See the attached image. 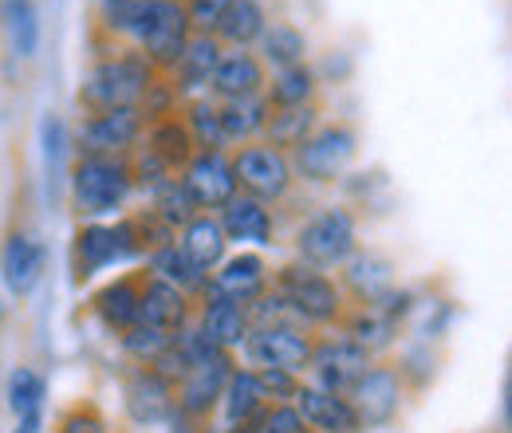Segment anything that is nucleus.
I'll return each mask as SVG.
<instances>
[{
	"label": "nucleus",
	"instance_id": "42",
	"mask_svg": "<svg viewBox=\"0 0 512 433\" xmlns=\"http://www.w3.org/2000/svg\"><path fill=\"white\" fill-rule=\"evenodd\" d=\"M253 374L272 406H288L296 398V390H300V378L292 371H253Z\"/></svg>",
	"mask_w": 512,
	"mask_h": 433
},
{
	"label": "nucleus",
	"instance_id": "27",
	"mask_svg": "<svg viewBox=\"0 0 512 433\" xmlns=\"http://www.w3.org/2000/svg\"><path fill=\"white\" fill-rule=\"evenodd\" d=\"M197 331H201L213 347H221V351H237V347L245 343V335H249V311L241 308V304L205 296Z\"/></svg>",
	"mask_w": 512,
	"mask_h": 433
},
{
	"label": "nucleus",
	"instance_id": "29",
	"mask_svg": "<svg viewBox=\"0 0 512 433\" xmlns=\"http://www.w3.org/2000/svg\"><path fill=\"white\" fill-rule=\"evenodd\" d=\"M178 248L190 256V264L197 268V272H213L221 260H225V248H229V241H225V233H221V221H217V213H197L190 225L182 229V241H178Z\"/></svg>",
	"mask_w": 512,
	"mask_h": 433
},
{
	"label": "nucleus",
	"instance_id": "32",
	"mask_svg": "<svg viewBox=\"0 0 512 433\" xmlns=\"http://www.w3.org/2000/svg\"><path fill=\"white\" fill-rule=\"evenodd\" d=\"M221 410H225V426H229V430L253 422V418H260V414L268 410V398H264V390H260V382H256L253 371H237V367H233L225 390H221Z\"/></svg>",
	"mask_w": 512,
	"mask_h": 433
},
{
	"label": "nucleus",
	"instance_id": "17",
	"mask_svg": "<svg viewBox=\"0 0 512 433\" xmlns=\"http://www.w3.org/2000/svg\"><path fill=\"white\" fill-rule=\"evenodd\" d=\"M343 296L355 300V308H375L386 292H394V264L379 252H355L343 264Z\"/></svg>",
	"mask_w": 512,
	"mask_h": 433
},
{
	"label": "nucleus",
	"instance_id": "31",
	"mask_svg": "<svg viewBox=\"0 0 512 433\" xmlns=\"http://www.w3.org/2000/svg\"><path fill=\"white\" fill-rule=\"evenodd\" d=\"M256 44H260V52H256L260 63L272 67V71L308 63V36L292 20H268V28H264V36Z\"/></svg>",
	"mask_w": 512,
	"mask_h": 433
},
{
	"label": "nucleus",
	"instance_id": "15",
	"mask_svg": "<svg viewBox=\"0 0 512 433\" xmlns=\"http://www.w3.org/2000/svg\"><path fill=\"white\" fill-rule=\"evenodd\" d=\"M300 422L316 433H359V418L351 410V402L343 394H331L316 382H300L296 398H292Z\"/></svg>",
	"mask_w": 512,
	"mask_h": 433
},
{
	"label": "nucleus",
	"instance_id": "4",
	"mask_svg": "<svg viewBox=\"0 0 512 433\" xmlns=\"http://www.w3.org/2000/svg\"><path fill=\"white\" fill-rule=\"evenodd\" d=\"M134 193L130 162L123 158H75L71 166V209L79 217H107L123 209Z\"/></svg>",
	"mask_w": 512,
	"mask_h": 433
},
{
	"label": "nucleus",
	"instance_id": "22",
	"mask_svg": "<svg viewBox=\"0 0 512 433\" xmlns=\"http://www.w3.org/2000/svg\"><path fill=\"white\" fill-rule=\"evenodd\" d=\"M0 276H4L12 296H28L44 276V248L20 229L8 233L0 245Z\"/></svg>",
	"mask_w": 512,
	"mask_h": 433
},
{
	"label": "nucleus",
	"instance_id": "37",
	"mask_svg": "<svg viewBox=\"0 0 512 433\" xmlns=\"http://www.w3.org/2000/svg\"><path fill=\"white\" fill-rule=\"evenodd\" d=\"M146 0H99L95 8V32L115 40V44H130V32L142 16Z\"/></svg>",
	"mask_w": 512,
	"mask_h": 433
},
{
	"label": "nucleus",
	"instance_id": "40",
	"mask_svg": "<svg viewBox=\"0 0 512 433\" xmlns=\"http://www.w3.org/2000/svg\"><path fill=\"white\" fill-rule=\"evenodd\" d=\"M119 339H123V351H127L130 359L150 363L154 355H162V351L170 347V339H174V335H166V331H158V327H146V323H134V327L123 331Z\"/></svg>",
	"mask_w": 512,
	"mask_h": 433
},
{
	"label": "nucleus",
	"instance_id": "1",
	"mask_svg": "<svg viewBox=\"0 0 512 433\" xmlns=\"http://www.w3.org/2000/svg\"><path fill=\"white\" fill-rule=\"evenodd\" d=\"M158 71L142 60L130 44H111V52H99V60L91 63L87 79L75 91V103L83 115H99V111H115V107H138L146 99V91L154 87Z\"/></svg>",
	"mask_w": 512,
	"mask_h": 433
},
{
	"label": "nucleus",
	"instance_id": "35",
	"mask_svg": "<svg viewBox=\"0 0 512 433\" xmlns=\"http://www.w3.org/2000/svg\"><path fill=\"white\" fill-rule=\"evenodd\" d=\"M0 24L12 40V52L20 60L36 56L40 44V20H36V4L32 0H0Z\"/></svg>",
	"mask_w": 512,
	"mask_h": 433
},
{
	"label": "nucleus",
	"instance_id": "5",
	"mask_svg": "<svg viewBox=\"0 0 512 433\" xmlns=\"http://www.w3.org/2000/svg\"><path fill=\"white\" fill-rule=\"evenodd\" d=\"M190 24H186V12L182 4H166V0H146L134 32H130V48L150 63L158 75H170L186 44H190Z\"/></svg>",
	"mask_w": 512,
	"mask_h": 433
},
{
	"label": "nucleus",
	"instance_id": "9",
	"mask_svg": "<svg viewBox=\"0 0 512 433\" xmlns=\"http://www.w3.org/2000/svg\"><path fill=\"white\" fill-rule=\"evenodd\" d=\"M146 119L138 107H115L99 115H83L75 130V154L79 158H123L142 142Z\"/></svg>",
	"mask_w": 512,
	"mask_h": 433
},
{
	"label": "nucleus",
	"instance_id": "19",
	"mask_svg": "<svg viewBox=\"0 0 512 433\" xmlns=\"http://www.w3.org/2000/svg\"><path fill=\"white\" fill-rule=\"evenodd\" d=\"M142 284H146V272H127V276L103 284V288L91 296V311L103 319V327H111L115 335H123V331H130V327L138 323Z\"/></svg>",
	"mask_w": 512,
	"mask_h": 433
},
{
	"label": "nucleus",
	"instance_id": "36",
	"mask_svg": "<svg viewBox=\"0 0 512 433\" xmlns=\"http://www.w3.org/2000/svg\"><path fill=\"white\" fill-rule=\"evenodd\" d=\"M221 111V130H225V142L241 146V142H256L264 119H268V107L264 99H237V103H217Z\"/></svg>",
	"mask_w": 512,
	"mask_h": 433
},
{
	"label": "nucleus",
	"instance_id": "26",
	"mask_svg": "<svg viewBox=\"0 0 512 433\" xmlns=\"http://www.w3.org/2000/svg\"><path fill=\"white\" fill-rule=\"evenodd\" d=\"M264 28H268V8L260 0H229V8L221 16V24L213 28V36H217V44L225 52H237V48H253L256 40L264 36Z\"/></svg>",
	"mask_w": 512,
	"mask_h": 433
},
{
	"label": "nucleus",
	"instance_id": "13",
	"mask_svg": "<svg viewBox=\"0 0 512 433\" xmlns=\"http://www.w3.org/2000/svg\"><path fill=\"white\" fill-rule=\"evenodd\" d=\"M182 189L190 193L197 213H217L237 197V182L229 170V154H193L190 166L178 174Z\"/></svg>",
	"mask_w": 512,
	"mask_h": 433
},
{
	"label": "nucleus",
	"instance_id": "43",
	"mask_svg": "<svg viewBox=\"0 0 512 433\" xmlns=\"http://www.w3.org/2000/svg\"><path fill=\"white\" fill-rule=\"evenodd\" d=\"M256 433H308V426L300 422L296 406H268V410L260 414Z\"/></svg>",
	"mask_w": 512,
	"mask_h": 433
},
{
	"label": "nucleus",
	"instance_id": "24",
	"mask_svg": "<svg viewBox=\"0 0 512 433\" xmlns=\"http://www.w3.org/2000/svg\"><path fill=\"white\" fill-rule=\"evenodd\" d=\"M225 56V48L217 44V36H190L186 52L178 67L170 71V83L178 91V99H193V95H205L209 79H213V67Z\"/></svg>",
	"mask_w": 512,
	"mask_h": 433
},
{
	"label": "nucleus",
	"instance_id": "2",
	"mask_svg": "<svg viewBox=\"0 0 512 433\" xmlns=\"http://www.w3.org/2000/svg\"><path fill=\"white\" fill-rule=\"evenodd\" d=\"M355 154H359V130H355V123H347V119H323L288 154V162H292V174L296 178H304L312 186H335L351 170Z\"/></svg>",
	"mask_w": 512,
	"mask_h": 433
},
{
	"label": "nucleus",
	"instance_id": "10",
	"mask_svg": "<svg viewBox=\"0 0 512 433\" xmlns=\"http://www.w3.org/2000/svg\"><path fill=\"white\" fill-rule=\"evenodd\" d=\"M402 394H406V374L398 367H371L355 382V390L347 394L355 418H359V433H371V430H383L398 418L402 410Z\"/></svg>",
	"mask_w": 512,
	"mask_h": 433
},
{
	"label": "nucleus",
	"instance_id": "6",
	"mask_svg": "<svg viewBox=\"0 0 512 433\" xmlns=\"http://www.w3.org/2000/svg\"><path fill=\"white\" fill-rule=\"evenodd\" d=\"M355 245V213L347 205H327L296 233V260L316 272H335L355 256Z\"/></svg>",
	"mask_w": 512,
	"mask_h": 433
},
{
	"label": "nucleus",
	"instance_id": "23",
	"mask_svg": "<svg viewBox=\"0 0 512 433\" xmlns=\"http://www.w3.org/2000/svg\"><path fill=\"white\" fill-rule=\"evenodd\" d=\"M127 410L138 426H154L174 414V386L146 363L127 378Z\"/></svg>",
	"mask_w": 512,
	"mask_h": 433
},
{
	"label": "nucleus",
	"instance_id": "46",
	"mask_svg": "<svg viewBox=\"0 0 512 433\" xmlns=\"http://www.w3.org/2000/svg\"><path fill=\"white\" fill-rule=\"evenodd\" d=\"M166 4H186V0H166Z\"/></svg>",
	"mask_w": 512,
	"mask_h": 433
},
{
	"label": "nucleus",
	"instance_id": "16",
	"mask_svg": "<svg viewBox=\"0 0 512 433\" xmlns=\"http://www.w3.org/2000/svg\"><path fill=\"white\" fill-rule=\"evenodd\" d=\"M233 374V359L229 355H217L201 367H190L186 378H182V390H178V414L182 418H193V422H205L209 410L221 402V390Z\"/></svg>",
	"mask_w": 512,
	"mask_h": 433
},
{
	"label": "nucleus",
	"instance_id": "28",
	"mask_svg": "<svg viewBox=\"0 0 512 433\" xmlns=\"http://www.w3.org/2000/svg\"><path fill=\"white\" fill-rule=\"evenodd\" d=\"M71 256H75V280H79V284H87L95 272L119 264V245H115L111 225H99V221L79 225L75 245H71Z\"/></svg>",
	"mask_w": 512,
	"mask_h": 433
},
{
	"label": "nucleus",
	"instance_id": "33",
	"mask_svg": "<svg viewBox=\"0 0 512 433\" xmlns=\"http://www.w3.org/2000/svg\"><path fill=\"white\" fill-rule=\"evenodd\" d=\"M182 119L190 126L193 134V146L201 154H225L229 142H225V130H221V111L209 95H193V99H182Z\"/></svg>",
	"mask_w": 512,
	"mask_h": 433
},
{
	"label": "nucleus",
	"instance_id": "45",
	"mask_svg": "<svg viewBox=\"0 0 512 433\" xmlns=\"http://www.w3.org/2000/svg\"><path fill=\"white\" fill-rule=\"evenodd\" d=\"M16 433H40V414H28V418H20V430Z\"/></svg>",
	"mask_w": 512,
	"mask_h": 433
},
{
	"label": "nucleus",
	"instance_id": "8",
	"mask_svg": "<svg viewBox=\"0 0 512 433\" xmlns=\"http://www.w3.org/2000/svg\"><path fill=\"white\" fill-rule=\"evenodd\" d=\"M312 347L316 335H308V327H292V323H276V327H249L241 351L256 371H308L312 363Z\"/></svg>",
	"mask_w": 512,
	"mask_h": 433
},
{
	"label": "nucleus",
	"instance_id": "12",
	"mask_svg": "<svg viewBox=\"0 0 512 433\" xmlns=\"http://www.w3.org/2000/svg\"><path fill=\"white\" fill-rule=\"evenodd\" d=\"M260 292H268V264H264V256L260 252H237V256L221 260L209 272L201 296H213V300H229V304L249 308Z\"/></svg>",
	"mask_w": 512,
	"mask_h": 433
},
{
	"label": "nucleus",
	"instance_id": "30",
	"mask_svg": "<svg viewBox=\"0 0 512 433\" xmlns=\"http://www.w3.org/2000/svg\"><path fill=\"white\" fill-rule=\"evenodd\" d=\"M264 107L268 111H280V107H304V103H316L320 99V75L312 63H296V67H284L268 79L264 87Z\"/></svg>",
	"mask_w": 512,
	"mask_h": 433
},
{
	"label": "nucleus",
	"instance_id": "41",
	"mask_svg": "<svg viewBox=\"0 0 512 433\" xmlns=\"http://www.w3.org/2000/svg\"><path fill=\"white\" fill-rule=\"evenodd\" d=\"M225 8H229V0H186V4H182L193 36H213V28L221 24Z\"/></svg>",
	"mask_w": 512,
	"mask_h": 433
},
{
	"label": "nucleus",
	"instance_id": "11",
	"mask_svg": "<svg viewBox=\"0 0 512 433\" xmlns=\"http://www.w3.org/2000/svg\"><path fill=\"white\" fill-rule=\"evenodd\" d=\"M371 351H363L359 343H351L347 335H327V339H316L312 347V363L308 371L316 374V386L331 390V394H351L355 382L371 371Z\"/></svg>",
	"mask_w": 512,
	"mask_h": 433
},
{
	"label": "nucleus",
	"instance_id": "3",
	"mask_svg": "<svg viewBox=\"0 0 512 433\" xmlns=\"http://www.w3.org/2000/svg\"><path fill=\"white\" fill-rule=\"evenodd\" d=\"M268 288L276 296H284L288 308L296 311L300 323H308V327H335L343 319V311H347V296L339 292V284L327 272H316V268H308L300 260L276 268Z\"/></svg>",
	"mask_w": 512,
	"mask_h": 433
},
{
	"label": "nucleus",
	"instance_id": "18",
	"mask_svg": "<svg viewBox=\"0 0 512 433\" xmlns=\"http://www.w3.org/2000/svg\"><path fill=\"white\" fill-rule=\"evenodd\" d=\"M138 323L146 327H158L166 335H178L190 327V296L158 276L146 272V284H142V308H138Z\"/></svg>",
	"mask_w": 512,
	"mask_h": 433
},
{
	"label": "nucleus",
	"instance_id": "14",
	"mask_svg": "<svg viewBox=\"0 0 512 433\" xmlns=\"http://www.w3.org/2000/svg\"><path fill=\"white\" fill-rule=\"evenodd\" d=\"M264 87H268V67L260 63L253 48H237L217 60L205 95L213 103H237V99H260Z\"/></svg>",
	"mask_w": 512,
	"mask_h": 433
},
{
	"label": "nucleus",
	"instance_id": "38",
	"mask_svg": "<svg viewBox=\"0 0 512 433\" xmlns=\"http://www.w3.org/2000/svg\"><path fill=\"white\" fill-rule=\"evenodd\" d=\"M8 406H12L16 418L40 414V406H44V378L32 367H16V371L8 374Z\"/></svg>",
	"mask_w": 512,
	"mask_h": 433
},
{
	"label": "nucleus",
	"instance_id": "7",
	"mask_svg": "<svg viewBox=\"0 0 512 433\" xmlns=\"http://www.w3.org/2000/svg\"><path fill=\"white\" fill-rule=\"evenodd\" d=\"M229 170H233V182H237V193L245 197H256L264 205H276L284 201L292 186H296V174H292V162L288 154L272 150L268 142H241L233 146L229 154Z\"/></svg>",
	"mask_w": 512,
	"mask_h": 433
},
{
	"label": "nucleus",
	"instance_id": "44",
	"mask_svg": "<svg viewBox=\"0 0 512 433\" xmlns=\"http://www.w3.org/2000/svg\"><path fill=\"white\" fill-rule=\"evenodd\" d=\"M60 433H107V426H103V418H99L95 406H75V410L64 414Z\"/></svg>",
	"mask_w": 512,
	"mask_h": 433
},
{
	"label": "nucleus",
	"instance_id": "39",
	"mask_svg": "<svg viewBox=\"0 0 512 433\" xmlns=\"http://www.w3.org/2000/svg\"><path fill=\"white\" fill-rule=\"evenodd\" d=\"M174 233L178 229H186L193 217H197V209H193V201H190V193L182 189V182L178 178H170L162 189H154V205H150Z\"/></svg>",
	"mask_w": 512,
	"mask_h": 433
},
{
	"label": "nucleus",
	"instance_id": "21",
	"mask_svg": "<svg viewBox=\"0 0 512 433\" xmlns=\"http://www.w3.org/2000/svg\"><path fill=\"white\" fill-rule=\"evenodd\" d=\"M217 221H221V233L225 241H237V245H272V205L256 201L237 193L225 209H217Z\"/></svg>",
	"mask_w": 512,
	"mask_h": 433
},
{
	"label": "nucleus",
	"instance_id": "25",
	"mask_svg": "<svg viewBox=\"0 0 512 433\" xmlns=\"http://www.w3.org/2000/svg\"><path fill=\"white\" fill-rule=\"evenodd\" d=\"M320 123H323L320 99L316 103H304V107H280V111H268L264 130H260V142H268L280 154H292Z\"/></svg>",
	"mask_w": 512,
	"mask_h": 433
},
{
	"label": "nucleus",
	"instance_id": "20",
	"mask_svg": "<svg viewBox=\"0 0 512 433\" xmlns=\"http://www.w3.org/2000/svg\"><path fill=\"white\" fill-rule=\"evenodd\" d=\"M142 146L178 178L186 166H190V158L197 154V146H193V134L186 119H182V111H174V115H162V119H150L146 130H142Z\"/></svg>",
	"mask_w": 512,
	"mask_h": 433
},
{
	"label": "nucleus",
	"instance_id": "34",
	"mask_svg": "<svg viewBox=\"0 0 512 433\" xmlns=\"http://www.w3.org/2000/svg\"><path fill=\"white\" fill-rule=\"evenodd\" d=\"M146 272L158 276V280H166V284H174V288H182L186 296H190V292H205V280H209L205 272L193 268L190 256L178 248V241L154 248V252L146 256Z\"/></svg>",
	"mask_w": 512,
	"mask_h": 433
}]
</instances>
